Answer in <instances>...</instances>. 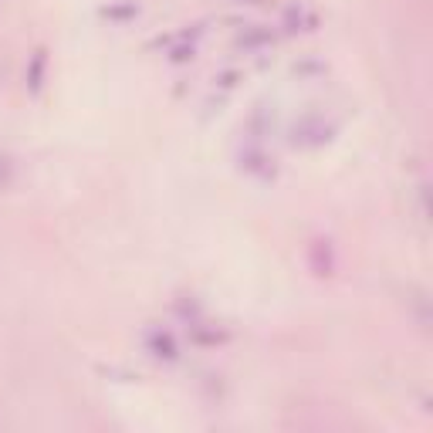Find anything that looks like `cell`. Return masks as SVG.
Here are the masks:
<instances>
[{"label": "cell", "mask_w": 433, "mask_h": 433, "mask_svg": "<svg viewBox=\"0 0 433 433\" xmlns=\"http://www.w3.org/2000/svg\"><path fill=\"white\" fill-rule=\"evenodd\" d=\"M146 345H149V352L152 356H159V359H176L180 356V349H176V342H173V335L170 332H159V328H156V332H149V339H146Z\"/></svg>", "instance_id": "cell-1"}, {"label": "cell", "mask_w": 433, "mask_h": 433, "mask_svg": "<svg viewBox=\"0 0 433 433\" xmlns=\"http://www.w3.org/2000/svg\"><path fill=\"white\" fill-rule=\"evenodd\" d=\"M41 75H44V51H34V58H31V72H27L31 92H38L41 88Z\"/></svg>", "instance_id": "cell-2"}]
</instances>
